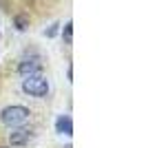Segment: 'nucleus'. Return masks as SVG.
Segmentation results:
<instances>
[{"mask_svg": "<svg viewBox=\"0 0 146 148\" xmlns=\"http://www.w3.org/2000/svg\"><path fill=\"white\" fill-rule=\"evenodd\" d=\"M55 29H58V22H55V25H51V27H49V29H47V36H49V38H53Z\"/></svg>", "mask_w": 146, "mask_h": 148, "instance_id": "7", "label": "nucleus"}, {"mask_svg": "<svg viewBox=\"0 0 146 148\" xmlns=\"http://www.w3.org/2000/svg\"><path fill=\"white\" fill-rule=\"evenodd\" d=\"M40 69V60H36V58H31V60H22L18 64V73L27 75V73H33V71H38Z\"/></svg>", "mask_w": 146, "mask_h": 148, "instance_id": "3", "label": "nucleus"}, {"mask_svg": "<svg viewBox=\"0 0 146 148\" xmlns=\"http://www.w3.org/2000/svg\"><path fill=\"white\" fill-rule=\"evenodd\" d=\"M27 117H29V111L24 106H7L2 111V122L7 126H20Z\"/></svg>", "mask_w": 146, "mask_h": 148, "instance_id": "2", "label": "nucleus"}, {"mask_svg": "<svg viewBox=\"0 0 146 148\" xmlns=\"http://www.w3.org/2000/svg\"><path fill=\"white\" fill-rule=\"evenodd\" d=\"M22 91L27 93V95H31V97H44L49 93V82L44 80L42 75L33 73L22 82Z\"/></svg>", "mask_w": 146, "mask_h": 148, "instance_id": "1", "label": "nucleus"}, {"mask_svg": "<svg viewBox=\"0 0 146 148\" xmlns=\"http://www.w3.org/2000/svg\"><path fill=\"white\" fill-rule=\"evenodd\" d=\"M71 33H73V25L69 22V25L64 27V42H71Z\"/></svg>", "mask_w": 146, "mask_h": 148, "instance_id": "6", "label": "nucleus"}, {"mask_svg": "<svg viewBox=\"0 0 146 148\" xmlns=\"http://www.w3.org/2000/svg\"><path fill=\"white\" fill-rule=\"evenodd\" d=\"M55 130H60V133H64V135H73V124H71V117H67V115L58 117V122H55Z\"/></svg>", "mask_w": 146, "mask_h": 148, "instance_id": "4", "label": "nucleus"}, {"mask_svg": "<svg viewBox=\"0 0 146 148\" xmlns=\"http://www.w3.org/2000/svg\"><path fill=\"white\" fill-rule=\"evenodd\" d=\"M64 148H73V146H71V144H67V146H64Z\"/></svg>", "mask_w": 146, "mask_h": 148, "instance_id": "8", "label": "nucleus"}, {"mask_svg": "<svg viewBox=\"0 0 146 148\" xmlns=\"http://www.w3.org/2000/svg\"><path fill=\"white\" fill-rule=\"evenodd\" d=\"M29 133H27V130H16V133H11V137H9V139H11V144L13 146H24V144L29 142Z\"/></svg>", "mask_w": 146, "mask_h": 148, "instance_id": "5", "label": "nucleus"}]
</instances>
